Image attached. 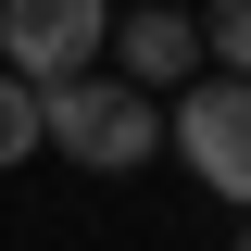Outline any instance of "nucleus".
<instances>
[{
	"instance_id": "obj_5",
	"label": "nucleus",
	"mask_w": 251,
	"mask_h": 251,
	"mask_svg": "<svg viewBox=\"0 0 251 251\" xmlns=\"http://www.w3.org/2000/svg\"><path fill=\"white\" fill-rule=\"evenodd\" d=\"M201 63L251 75V0H201Z\"/></svg>"
},
{
	"instance_id": "obj_1",
	"label": "nucleus",
	"mask_w": 251,
	"mask_h": 251,
	"mask_svg": "<svg viewBox=\"0 0 251 251\" xmlns=\"http://www.w3.org/2000/svg\"><path fill=\"white\" fill-rule=\"evenodd\" d=\"M38 138L63 163H88V176H138L163 151V100L126 88V75H50L38 88Z\"/></svg>"
},
{
	"instance_id": "obj_2",
	"label": "nucleus",
	"mask_w": 251,
	"mask_h": 251,
	"mask_svg": "<svg viewBox=\"0 0 251 251\" xmlns=\"http://www.w3.org/2000/svg\"><path fill=\"white\" fill-rule=\"evenodd\" d=\"M100 38H113V0H0V63L50 88V75H88Z\"/></svg>"
},
{
	"instance_id": "obj_6",
	"label": "nucleus",
	"mask_w": 251,
	"mask_h": 251,
	"mask_svg": "<svg viewBox=\"0 0 251 251\" xmlns=\"http://www.w3.org/2000/svg\"><path fill=\"white\" fill-rule=\"evenodd\" d=\"M25 151H50V138H38V88L0 63V163H25Z\"/></svg>"
},
{
	"instance_id": "obj_4",
	"label": "nucleus",
	"mask_w": 251,
	"mask_h": 251,
	"mask_svg": "<svg viewBox=\"0 0 251 251\" xmlns=\"http://www.w3.org/2000/svg\"><path fill=\"white\" fill-rule=\"evenodd\" d=\"M100 50H113V75L126 88H188V75H201V13H176V0H151V13H113V38H100Z\"/></svg>"
},
{
	"instance_id": "obj_3",
	"label": "nucleus",
	"mask_w": 251,
	"mask_h": 251,
	"mask_svg": "<svg viewBox=\"0 0 251 251\" xmlns=\"http://www.w3.org/2000/svg\"><path fill=\"white\" fill-rule=\"evenodd\" d=\"M163 138L188 151V176L214 188V201H239V214H251V75H214V88H188Z\"/></svg>"
},
{
	"instance_id": "obj_7",
	"label": "nucleus",
	"mask_w": 251,
	"mask_h": 251,
	"mask_svg": "<svg viewBox=\"0 0 251 251\" xmlns=\"http://www.w3.org/2000/svg\"><path fill=\"white\" fill-rule=\"evenodd\" d=\"M239 251H251V226H239Z\"/></svg>"
}]
</instances>
